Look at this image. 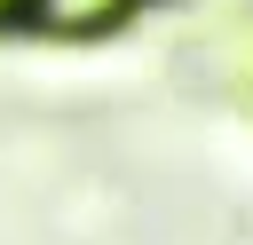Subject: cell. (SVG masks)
Here are the masks:
<instances>
[{
	"instance_id": "cell-1",
	"label": "cell",
	"mask_w": 253,
	"mask_h": 245,
	"mask_svg": "<svg viewBox=\"0 0 253 245\" xmlns=\"http://www.w3.org/2000/svg\"><path fill=\"white\" fill-rule=\"evenodd\" d=\"M126 8H134V0H24L16 16H24L32 32H63V40H87V32H111V24H126Z\"/></svg>"
},
{
	"instance_id": "cell-2",
	"label": "cell",
	"mask_w": 253,
	"mask_h": 245,
	"mask_svg": "<svg viewBox=\"0 0 253 245\" xmlns=\"http://www.w3.org/2000/svg\"><path fill=\"white\" fill-rule=\"evenodd\" d=\"M16 8H24V0H0V24H8V16H16Z\"/></svg>"
}]
</instances>
